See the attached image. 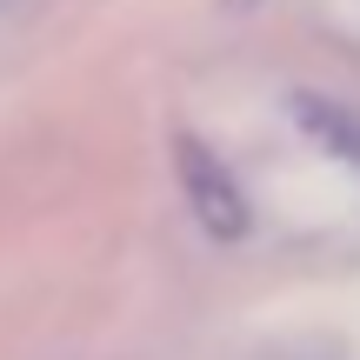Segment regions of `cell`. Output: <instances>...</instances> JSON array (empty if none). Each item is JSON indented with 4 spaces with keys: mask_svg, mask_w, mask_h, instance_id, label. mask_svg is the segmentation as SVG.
Wrapping results in <instances>:
<instances>
[{
    "mask_svg": "<svg viewBox=\"0 0 360 360\" xmlns=\"http://www.w3.org/2000/svg\"><path fill=\"white\" fill-rule=\"evenodd\" d=\"M180 174H187V193L200 200V220H207V227H240V193H233L227 174H214V160H207L200 147L180 154Z\"/></svg>",
    "mask_w": 360,
    "mask_h": 360,
    "instance_id": "obj_1",
    "label": "cell"
}]
</instances>
